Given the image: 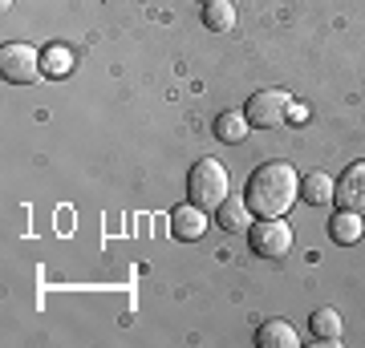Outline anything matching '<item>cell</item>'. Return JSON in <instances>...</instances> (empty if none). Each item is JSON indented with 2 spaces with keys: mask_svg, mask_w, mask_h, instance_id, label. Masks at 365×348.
Returning <instances> with one entry per match:
<instances>
[{
  "mask_svg": "<svg viewBox=\"0 0 365 348\" xmlns=\"http://www.w3.org/2000/svg\"><path fill=\"white\" fill-rule=\"evenodd\" d=\"M329 235H333V243L353 247V243L365 235L361 215H357V211H341V215H333V223H329Z\"/></svg>",
  "mask_w": 365,
  "mask_h": 348,
  "instance_id": "11",
  "label": "cell"
},
{
  "mask_svg": "<svg viewBox=\"0 0 365 348\" xmlns=\"http://www.w3.org/2000/svg\"><path fill=\"white\" fill-rule=\"evenodd\" d=\"M41 57L33 45H4L0 49V73H4V81H13V85H33V81L41 78Z\"/></svg>",
  "mask_w": 365,
  "mask_h": 348,
  "instance_id": "5",
  "label": "cell"
},
{
  "mask_svg": "<svg viewBox=\"0 0 365 348\" xmlns=\"http://www.w3.org/2000/svg\"><path fill=\"white\" fill-rule=\"evenodd\" d=\"M248 117L244 114H235V110H223L220 117H215V138L220 142H227V146H235V142H244L248 138Z\"/></svg>",
  "mask_w": 365,
  "mask_h": 348,
  "instance_id": "12",
  "label": "cell"
},
{
  "mask_svg": "<svg viewBox=\"0 0 365 348\" xmlns=\"http://www.w3.org/2000/svg\"><path fill=\"white\" fill-rule=\"evenodd\" d=\"M199 4H207V0H199Z\"/></svg>",
  "mask_w": 365,
  "mask_h": 348,
  "instance_id": "17",
  "label": "cell"
},
{
  "mask_svg": "<svg viewBox=\"0 0 365 348\" xmlns=\"http://www.w3.org/2000/svg\"><path fill=\"white\" fill-rule=\"evenodd\" d=\"M309 324H313V336L321 344H337L341 340V316L333 308H317L313 316H309Z\"/></svg>",
  "mask_w": 365,
  "mask_h": 348,
  "instance_id": "14",
  "label": "cell"
},
{
  "mask_svg": "<svg viewBox=\"0 0 365 348\" xmlns=\"http://www.w3.org/2000/svg\"><path fill=\"white\" fill-rule=\"evenodd\" d=\"M215 211H220V227H223V231H248V227H252L248 199H235V194H227Z\"/></svg>",
  "mask_w": 365,
  "mask_h": 348,
  "instance_id": "8",
  "label": "cell"
},
{
  "mask_svg": "<svg viewBox=\"0 0 365 348\" xmlns=\"http://www.w3.org/2000/svg\"><path fill=\"white\" fill-rule=\"evenodd\" d=\"M333 203H337L341 211H357V215L365 211V162H353V167L341 170Z\"/></svg>",
  "mask_w": 365,
  "mask_h": 348,
  "instance_id": "6",
  "label": "cell"
},
{
  "mask_svg": "<svg viewBox=\"0 0 365 348\" xmlns=\"http://www.w3.org/2000/svg\"><path fill=\"white\" fill-rule=\"evenodd\" d=\"M0 4H4V13H9V9H13V0H0Z\"/></svg>",
  "mask_w": 365,
  "mask_h": 348,
  "instance_id": "16",
  "label": "cell"
},
{
  "mask_svg": "<svg viewBox=\"0 0 365 348\" xmlns=\"http://www.w3.org/2000/svg\"><path fill=\"white\" fill-rule=\"evenodd\" d=\"M256 344L260 348H297L300 336H297V328H292L288 320H268V324H260Z\"/></svg>",
  "mask_w": 365,
  "mask_h": 348,
  "instance_id": "9",
  "label": "cell"
},
{
  "mask_svg": "<svg viewBox=\"0 0 365 348\" xmlns=\"http://www.w3.org/2000/svg\"><path fill=\"white\" fill-rule=\"evenodd\" d=\"M187 199L203 211H215V206L227 199V170H223L220 158H199L191 174H187Z\"/></svg>",
  "mask_w": 365,
  "mask_h": 348,
  "instance_id": "2",
  "label": "cell"
},
{
  "mask_svg": "<svg viewBox=\"0 0 365 348\" xmlns=\"http://www.w3.org/2000/svg\"><path fill=\"white\" fill-rule=\"evenodd\" d=\"M203 25L211 33H232L235 28V4L232 0H207L203 4Z\"/></svg>",
  "mask_w": 365,
  "mask_h": 348,
  "instance_id": "13",
  "label": "cell"
},
{
  "mask_svg": "<svg viewBox=\"0 0 365 348\" xmlns=\"http://www.w3.org/2000/svg\"><path fill=\"white\" fill-rule=\"evenodd\" d=\"M203 231H207V211H203V206H195L191 199L170 211V235H175V239H182V243H195V239H203Z\"/></svg>",
  "mask_w": 365,
  "mask_h": 348,
  "instance_id": "7",
  "label": "cell"
},
{
  "mask_svg": "<svg viewBox=\"0 0 365 348\" xmlns=\"http://www.w3.org/2000/svg\"><path fill=\"white\" fill-rule=\"evenodd\" d=\"M248 247L260 259H284L292 251V231L284 219H260L248 227Z\"/></svg>",
  "mask_w": 365,
  "mask_h": 348,
  "instance_id": "4",
  "label": "cell"
},
{
  "mask_svg": "<svg viewBox=\"0 0 365 348\" xmlns=\"http://www.w3.org/2000/svg\"><path fill=\"white\" fill-rule=\"evenodd\" d=\"M288 110H292V97H288L284 90H260L248 97V110H244V117H248L256 130H276L288 122Z\"/></svg>",
  "mask_w": 365,
  "mask_h": 348,
  "instance_id": "3",
  "label": "cell"
},
{
  "mask_svg": "<svg viewBox=\"0 0 365 348\" xmlns=\"http://www.w3.org/2000/svg\"><path fill=\"white\" fill-rule=\"evenodd\" d=\"M41 65H45V73H49V78H66L69 69H73V53H69L66 45H49L45 57H41Z\"/></svg>",
  "mask_w": 365,
  "mask_h": 348,
  "instance_id": "15",
  "label": "cell"
},
{
  "mask_svg": "<svg viewBox=\"0 0 365 348\" xmlns=\"http://www.w3.org/2000/svg\"><path fill=\"white\" fill-rule=\"evenodd\" d=\"M333 191H337V182L329 179V174H321V170H313V174H304V179H300V199H304L309 206L333 203Z\"/></svg>",
  "mask_w": 365,
  "mask_h": 348,
  "instance_id": "10",
  "label": "cell"
},
{
  "mask_svg": "<svg viewBox=\"0 0 365 348\" xmlns=\"http://www.w3.org/2000/svg\"><path fill=\"white\" fill-rule=\"evenodd\" d=\"M297 194H300L297 170L288 167V162H264V167L252 170L244 199H248L256 219H284V211L297 203Z\"/></svg>",
  "mask_w": 365,
  "mask_h": 348,
  "instance_id": "1",
  "label": "cell"
}]
</instances>
